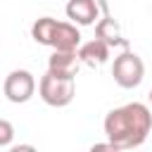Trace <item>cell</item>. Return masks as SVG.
I'll return each instance as SVG.
<instances>
[{
  "label": "cell",
  "instance_id": "cell-5",
  "mask_svg": "<svg viewBox=\"0 0 152 152\" xmlns=\"http://www.w3.org/2000/svg\"><path fill=\"white\" fill-rule=\"evenodd\" d=\"M66 14L76 24L88 26V24H93L97 19V5H95V0H69Z\"/></svg>",
  "mask_w": 152,
  "mask_h": 152
},
{
  "label": "cell",
  "instance_id": "cell-10",
  "mask_svg": "<svg viewBox=\"0 0 152 152\" xmlns=\"http://www.w3.org/2000/svg\"><path fill=\"white\" fill-rule=\"evenodd\" d=\"M12 138H14V128H12V124L5 121V119H0V147L10 145Z\"/></svg>",
  "mask_w": 152,
  "mask_h": 152
},
{
  "label": "cell",
  "instance_id": "cell-9",
  "mask_svg": "<svg viewBox=\"0 0 152 152\" xmlns=\"http://www.w3.org/2000/svg\"><path fill=\"white\" fill-rule=\"evenodd\" d=\"M55 26H57V21H55L52 17H43V19H38V21L33 24V38H36L38 43H43V45H52Z\"/></svg>",
  "mask_w": 152,
  "mask_h": 152
},
{
  "label": "cell",
  "instance_id": "cell-11",
  "mask_svg": "<svg viewBox=\"0 0 152 152\" xmlns=\"http://www.w3.org/2000/svg\"><path fill=\"white\" fill-rule=\"evenodd\" d=\"M150 97H152V93H150Z\"/></svg>",
  "mask_w": 152,
  "mask_h": 152
},
{
  "label": "cell",
  "instance_id": "cell-2",
  "mask_svg": "<svg viewBox=\"0 0 152 152\" xmlns=\"http://www.w3.org/2000/svg\"><path fill=\"white\" fill-rule=\"evenodd\" d=\"M40 97L52 107H64L74 97V74L48 69V74L40 78Z\"/></svg>",
  "mask_w": 152,
  "mask_h": 152
},
{
  "label": "cell",
  "instance_id": "cell-3",
  "mask_svg": "<svg viewBox=\"0 0 152 152\" xmlns=\"http://www.w3.org/2000/svg\"><path fill=\"white\" fill-rule=\"evenodd\" d=\"M142 71H145V66H142L140 57L133 52L119 55L114 59V66H112V76L121 88H135L142 81Z\"/></svg>",
  "mask_w": 152,
  "mask_h": 152
},
{
  "label": "cell",
  "instance_id": "cell-8",
  "mask_svg": "<svg viewBox=\"0 0 152 152\" xmlns=\"http://www.w3.org/2000/svg\"><path fill=\"white\" fill-rule=\"evenodd\" d=\"M74 64H76L74 50H55V55L50 57V69H55V71L74 74Z\"/></svg>",
  "mask_w": 152,
  "mask_h": 152
},
{
  "label": "cell",
  "instance_id": "cell-4",
  "mask_svg": "<svg viewBox=\"0 0 152 152\" xmlns=\"http://www.w3.org/2000/svg\"><path fill=\"white\" fill-rule=\"evenodd\" d=\"M33 90H36V81L24 69L12 71L7 76V81H5V95H7L10 102H26L33 95Z\"/></svg>",
  "mask_w": 152,
  "mask_h": 152
},
{
  "label": "cell",
  "instance_id": "cell-6",
  "mask_svg": "<svg viewBox=\"0 0 152 152\" xmlns=\"http://www.w3.org/2000/svg\"><path fill=\"white\" fill-rule=\"evenodd\" d=\"M81 36L76 31V26L66 24V21H57L55 33H52V48L55 50H76Z\"/></svg>",
  "mask_w": 152,
  "mask_h": 152
},
{
  "label": "cell",
  "instance_id": "cell-1",
  "mask_svg": "<svg viewBox=\"0 0 152 152\" xmlns=\"http://www.w3.org/2000/svg\"><path fill=\"white\" fill-rule=\"evenodd\" d=\"M152 128V116L150 109L140 102L112 109L104 119V133L109 138V142L116 150H128V147H138L147 133Z\"/></svg>",
  "mask_w": 152,
  "mask_h": 152
},
{
  "label": "cell",
  "instance_id": "cell-7",
  "mask_svg": "<svg viewBox=\"0 0 152 152\" xmlns=\"http://www.w3.org/2000/svg\"><path fill=\"white\" fill-rule=\"evenodd\" d=\"M78 57H81L83 62H104V59L109 57L107 40H102V38H95V40H90L88 45H83V48H81Z\"/></svg>",
  "mask_w": 152,
  "mask_h": 152
}]
</instances>
